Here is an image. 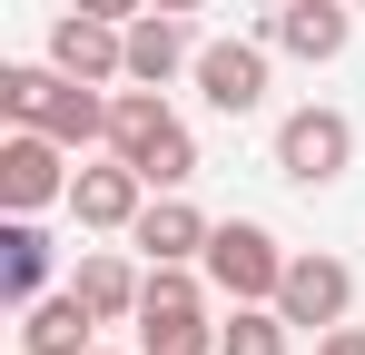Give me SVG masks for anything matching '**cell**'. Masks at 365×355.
Instances as JSON below:
<instances>
[{
	"label": "cell",
	"mask_w": 365,
	"mask_h": 355,
	"mask_svg": "<svg viewBox=\"0 0 365 355\" xmlns=\"http://www.w3.org/2000/svg\"><path fill=\"white\" fill-rule=\"evenodd\" d=\"M109 148H119L148 187H187V178H197V138H187V118L168 109L158 89H119V99H109Z\"/></svg>",
	"instance_id": "2"
},
{
	"label": "cell",
	"mask_w": 365,
	"mask_h": 355,
	"mask_svg": "<svg viewBox=\"0 0 365 355\" xmlns=\"http://www.w3.org/2000/svg\"><path fill=\"white\" fill-rule=\"evenodd\" d=\"M60 158L69 148L50 138V128H10V138H0V207H10V217H40L50 197H69L79 168H60Z\"/></svg>",
	"instance_id": "6"
},
{
	"label": "cell",
	"mask_w": 365,
	"mask_h": 355,
	"mask_svg": "<svg viewBox=\"0 0 365 355\" xmlns=\"http://www.w3.org/2000/svg\"><path fill=\"white\" fill-rule=\"evenodd\" d=\"M287 346H297L287 306H227V326H217V355H287Z\"/></svg>",
	"instance_id": "17"
},
{
	"label": "cell",
	"mask_w": 365,
	"mask_h": 355,
	"mask_svg": "<svg viewBox=\"0 0 365 355\" xmlns=\"http://www.w3.org/2000/svg\"><path fill=\"white\" fill-rule=\"evenodd\" d=\"M178 69H197L187 20L178 10H138V20H128V79H138V89H168Z\"/></svg>",
	"instance_id": "13"
},
{
	"label": "cell",
	"mask_w": 365,
	"mask_h": 355,
	"mask_svg": "<svg viewBox=\"0 0 365 355\" xmlns=\"http://www.w3.org/2000/svg\"><path fill=\"white\" fill-rule=\"evenodd\" d=\"M89 326H99V316H89L79 287H69V296H40L30 326H20V355H89Z\"/></svg>",
	"instance_id": "14"
},
{
	"label": "cell",
	"mask_w": 365,
	"mask_h": 355,
	"mask_svg": "<svg viewBox=\"0 0 365 355\" xmlns=\"http://www.w3.org/2000/svg\"><path fill=\"white\" fill-rule=\"evenodd\" d=\"M197 99L217 118H257L267 109V40H197Z\"/></svg>",
	"instance_id": "7"
},
{
	"label": "cell",
	"mask_w": 365,
	"mask_h": 355,
	"mask_svg": "<svg viewBox=\"0 0 365 355\" xmlns=\"http://www.w3.org/2000/svg\"><path fill=\"white\" fill-rule=\"evenodd\" d=\"M316 355H365V326H326V336H316Z\"/></svg>",
	"instance_id": "18"
},
{
	"label": "cell",
	"mask_w": 365,
	"mask_h": 355,
	"mask_svg": "<svg viewBox=\"0 0 365 355\" xmlns=\"http://www.w3.org/2000/svg\"><path fill=\"white\" fill-rule=\"evenodd\" d=\"M128 247H138L148 267H197V257H207V217L187 207L178 187H158V197L138 207V227H128Z\"/></svg>",
	"instance_id": "12"
},
{
	"label": "cell",
	"mask_w": 365,
	"mask_h": 355,
	"mask_svg": "<svg viewBox=\"0 0 365 355\" xmlns=\"http://www.w3.org/2000/svg\"><path fill=\"white\" fill-rule=\"evenodd\" d=\"M0 109H10V128H50L60 148H99V138H109V99H99L89 79H69L60 59L0 69Z\"/></svg>",
	"instance_id": "1"
},
{
	"label": "cell",
	"mask_w": 365,
	"mask_h": 355,
	"mask_svg": "<svg viewBox=\"0 0 365 355\" xmlns=\"http://www.w3.org/2000/svg\"><path fill=\"white\" fill-rule=\"evenodd\" d=\"M69 10H99V20H138L148 0H69Z\"/></svg>",
	"instance_id": "19"
},
{
	"label": "cell",
	"mask_w": 365,
	"mask_h": 355,
	"mask_svg": "<svg viewBox=\"0 0 365 355\" xmlns=\"http://www.w3.org/2000/svg\"><path fill=\"white\" fill-rule=\"evenodd\" d=\"M277 306H287V326H297V336H326V326H346L356 277H346L336 257H287V287H277Z\"/></svg>",
	"instance_id": "10"
},
{
	"label": "cell",
	"mask_w": 365,
	"mask_h": 355,
	"mask_svg": "<svg viewBox=\"0 0 365 355\" xmlns=\"http://www.w3.org/2000/svg\"><path fill=\"white\" fill-rule=\"evenodd\" d=\"M138 355H217L207 296H197L187 267H148V287H138Z\"/></svg>",
	"instance_id": "4"
},
{
	"label": "cell",
	"mask_w": 365,
	"mask_h": 355,
	"mask_svg": "<svg viewBox=\"0 0 365 355\" xmlns=\"http://www.w3.org/2000/svg\"><path fill=\"white\" fill-rule=\"evenodd\" d=\"M277 168L297 178V187H336V178L356 168V118L346 109H287L277 118Z\"/></svg>",
	"instance_id": "5"
},
{
	"label": "cell",
	"mask_w": 365,
	"mask_h": 355,
	"mask_svg": "<svg viewBox=\"0 0 365 355\" xmlns=\"http://www.w3.org/2000/svg\"><path fill=\"white\" fill-rule=\"evenodd\" d=\"M69 287L89 296V316H99V326H119V316H138V287H148V277H138V267H128V257H109V247H89V257H79V277H69Z\"/></svg>",
	"instance_id": "16"
},
{
	"label": "cell",
	"mask_w": 365,
	"mask_h": 355,
	"mask_svg": "<svg viewBox=\"0 0 365 355\" xmlns=\"http://www.w3.org/2000/svg\"><path fill=\"white\" fill-rule=\"evenodd\" d=\"M207 287L227 296V306H277V287H287V247L257 227V217H227V227H207Z\"/></svg>",
	"instance_id": "3"
},
{
	"label": "cell",
	"mask_w": 365,
	"mask_h": 355,
	"mask_svg": "<svg viewBox=\"0 0 365 355\" xmlns=\"http://www.w3.org/2000/svg\"><path fill=\"white\" fill-rule=\"evenodd\" d=\"M89 355H99V346H89Z\"/></svg>",
	"instance_id": "22"
},
{
	"label": "cell",
	"mask_w": 365,
	"mask_h": 355,
	"mask_svg": "<svg viewBox=\"0 0 365 355\" xmlns=\"http://www.w3.org/2000/svg\"><path fill=\"white\" fill-rule=\"evenodd\" d=\"M356 10H365V0H356Z\"/></svg>",
	"instance_id": "21"
},
{
	"label": "cell",
	"mask_w": 365,
	"mask_h": 355,
	"mask_svg": "<svg viewBox=\"0 0 365 355\" xmlns=\"http://www.w3.org/2000/svg\"><path fill=\"white\" fill-rule=\"evenodd\" d=\"M148 10H178V20H187V10H207V0H148Z\"/></svg>",
	"instance_id": "20"
},
{
	"label": "cell",
	"mask_w": 365,
	"mask_h": 355,
	"mask_svg": "<svg viewBox=\"0 0 365 355\" xmlns=\"http://www.w3.org/2000/svg\"><path fill=\"white\" fill-rule=\"evenodd\" d=\"M148 197H158V187H148L138 168H128L119 148H109L99 168H79V178H69V217H79V227H99V237L138 227V207H148Z\"/></svg>",
	"instance_id": "9"
},
{
	"label": "cell",
	"mask_w": 365,
	"mask_h": 355,
	"mask_svg": "<svg viewBox=\"0 0 365 355\" xmlns=\"http://www.w3.org/2000/svg\"><path fill=\"white\" fill-rule=\"evenodd\" d=\"M346 40H356V0H277L267 10V50L306 59V69L346 59Z\"/></svg>",
	"instance_id": "8"
},
{
	"label": "cell",
	"mask_w": 365,
	"mask_h": 355,
	"mask_svg": "<svg viewBox=\"0 0 365 355\" xmlns=\"http://www.w3.org/2000/svg\"><path fill=\"white\" fill-rule=\"evenodd\" d=\"M50 59H60L69 79L109 89V79H128V20H99V10H69L60 30H50Z\"/></svg>",
	"instance_id": "11"
},
{
	"label": "cell",
	"mask_w": 365,
	"mask_h": 355,
	"mask_svg": "<svg viewBox=\"0 0 365 355\" xmlns=\"http://www.w3.org/2000/svg\"><path fill=\"white\" fill-rule=\"evenodd\" d=\"M50 257H60L50 237L30 227V217H10V227H0V296H10V306H40V287H50Z\"/></svg>",
	"instance_id": "15"
}]
</instances>
